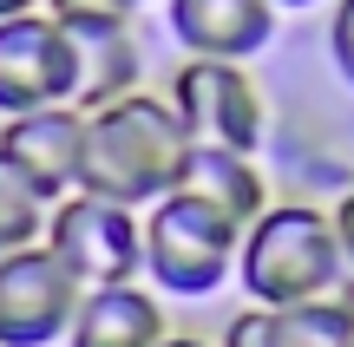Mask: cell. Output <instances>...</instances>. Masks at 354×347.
I'll return each mask as SVG.
<instances>
[{
    "mask_svg": "<svg viewBox=\"0 0 354 347\" xmlns=\"http://www.w3.org/2000/svg\"><path fill=\"white\" fill-rule=\"evenodd\" d=\"M190 164V131L171 112L165 92H125V99L86 112V164H79V190L99 204L151 210L184 184Z\"/></svg>",
    "mask_w": 354,
    "mask_h": 347,
    "instance_id": "1",
    "label": "cell"
},
{
    "mask_svg": "<svg viewBox=\"0 0 354 347\" xmlns=\"http://www.w3.org/2000/svg\"><path fill=\"white\" fill-rule=\"evenodd\" d=\"M236 282L256 308H302V301L342 295L354 275H348L328 204H295V197L289 204H269L243 230Z\"/></svg>",
    "mask_w": 354,
    "mask_h": 347,
    "instance_id": "2",
    "label": "cell"
},
{
    "mask_svg": "<svg viewBox=\"0 0 354 347\" xmlns=\"http://www.w3.org/2000/svg\"><path fill=\"white\" fill-rule=\"evenodd\" d=\"M243 223L190 190H171L165 204L145 210V275L171 301H210L236 275Z\"/></svg>",
    "mask_w": 354,
    "mask_h": 347,
    "instance_id": "3",
    "label": "cell"
},
{
    "mask_svg": "<svg viewBox=\"0 0 354 347\" xmlns=\"http://www.w3.org/2000/svg\"><path fill=\"white\" fill-rule=\"evenodd\" d=\"M165 99H171V112L184 118L190 144L256 157V151H263V138H269L263 86H256L250 66H236V59H184L171 72Z\"/></svg>",
    "mask_w": 354,
    "mask_h": 347,
    "instance_id": "4",
    "label": "cell"
},
{
    "mask_svg": "<svg viewBox=\"0 0 354 347\" xmlns=\"http://www.w3.org/2000/svg\"><path fill=\"white\" fill-rule=\"evenodd\" d=\"M46 249L79 275V288H118L145 275V217L125 204H99V197L73 190L53 204Z\"/></svg>",
    "mask_w": 354,
    "mask_h": 347,
    "instance_id": "5",
    "label": "cell"
},
{
    "mask_svg": "<svg viewBox=\"0 0 354 347\" xmlns=\"http://www.w3.org/2000/svg\"><path fill=\"white\" fill-rule=\"evenodd\" d=\"M79 92V52L46 7L0 20V118L53 112Z\"/></svg>",
    "mask_w": 354,
    "mask_h": 347,
    "instance_id": "6",
    "label": "cell"
},
{
    "mask_svg": "<svg viewBox=\"0 0 354 347\" xmlns=\"http://www.w3.org/2000/svg\"><path fill=\"white\" fill-rule=\"evenodd\" d=\"M79 301H86L79 275L46 243L20 249V256H0V347H53V341H66Z\"/></svg>",
    "mask_w": 354,
    "mask_h": 347,
    "instance_id": "7",
    "label": "cell"
},
{
    "mask_svg": "<svg viewBox=\"0 0 354 347\" xmlns=\"http://www.w3.org/2000/svg\"><path fill=\"white\" fill-rule=\"evenodd\" d=\"M46 13L66 26V39L79 52V92H73L79 112H99V105L138 92L145 52H138V33H131V13L105 7V0H46Z\"/></svg>",
    "mask_w": 354,
    "mask_h": 347,
    "instance_id": "8",
    "label": "cell"
},
{
    "mask_svg": "<svg viewBox=\"0 0 354 347\" xmlns=\"http://www.w3.org/2000/svg\"><path fill=\"white\" fill-rule=\"evenodd\" d=\"M0 157L39 184V197L66 204L79 190V164H86V112L79 105H53V112L0 118Z\"/></svg>",
    "mask_w": 354,
    "mask_h": 347,
    "instance_id": "9",
    "label": "cell"
},
{
    "mask_svg": "<svg viewBox=\"0 0 354 347\" xmlns=\"http://www.w3.org/2000/svg\"><path fill=\"white\" fill-rule=\"evenodd\" d=\"M282 13L269 0H165V26L184 46V59H236L250 66L256 52L276 46Z\"/></svg>",
    "mask_w": 354,
    "mask_h": 347,
    "instance_id": "10",
    "label": "cell"
},
{
    "mask_svg": "<svg viewBox=\"0 0 354 347\" xmlns=\"http://www.w3.org/2000/svg\"><path fill=\"white\" fill-rule=\"evenodd\" d=\"M223 347H354V282L302 308H243L230 315Z\"/></svg>",
    "mask_w": 354,
    "mask_h": 347,
    "instance_id": "11",
    "label": "cell"
},
{
    "mask_svg": "<svg viewBox=\"0 0 354 347\" xmlns=\"http://www.w3.org/2000/svg\"><path fill=\"white\" fill-rule=\"evenodd\" d=\"M165 301L158 288L118 282V288H86L73 328H66V347H165Z\"/></svg>",
    "mask_w": 354,
    "mask_h": 347,
    "instance_id": "12",
    "label": "cell"
},
{
    "mask_svg": "<svg viewBox=\"0 0 354 347\" xmlns=\"http://www.w3.org/2000/svg\"><path fill=\"white\" fill-rule=\"evenodd\" d=\"M177 190L216 204L223 217H236L243 230L276 204L269 184H263V170H256V157H243V151H210V144H190V164H184V184H177Z\"/></svg>",
    "mask_w": 354,
    "mask_h": 347,
    "instance_id": "13",
    "label": "cell"
},
{
    "mask_svg": "<svg viewBox=\"0 0 354 347\" xmlns=\"http://www.w3.org/2000/svg\"><path fill=\"white\" fill-rule=\"evenodd\" d=\"M46 223H53V197H39V184L0 157V256L46 243Z\"/></svg>",
    "mask_w": 354,
    "mask_h": 347,
    "instance_id": "14",
    "label": "cell"
},
{
    "mask_svg": "<svg viewBox=\"0 0 354 347\" xmlns=\"http://www.w3.org/2000/svg\"><path fill=\"white\" fill-rule=\"evenodd\" d=\"M328 59L342 72V86L354 92V0H335L328 7Z\"/></svg>",
    "mask_w": 354,
    "mask_h": 347,
    "instance_id": "15",
    "label": "cell"
},
{
    "mask_svg": "<svg viewBox=\"0 0 354 347\" xmlns=\"http://www.w3.org/2000/svg\"><path fill=\"white\" fill-rule=\"evenodd\" d=\"M328 217H335V236H342V256H348V275H354V184L328 204Z\"/></svg>",
    "mask_w": 354,
    "mask_h": 347,
    "instance_id": "16",
    "label": "cell"
},
{
    "mask_svg": "<svg viewBox=\"0 0 354 347\" xmlns=\"http://www.w3.org/2000/svg\"><path fill=\"white\" fill-rule=\"evenodd\" d=\"M33 7H46V0H0V20H13V13H33Z\"/></svg>",
    "mask_w": 354,
    "mask_h": 347,
    "instance_id": "17",
    "label": "cell"
},
{
    "mask_svg": "<svg viewBox=\"0 0 354 347\" xmlns=\"http://www.w3.org/2000/svg\"><path fill=\"white\" fill-rule=\"evenodd\" d=\"M165 347H210V341H197V335H171Z\"/></svg>",
    "mask_w": 354,
    "mask_h": 347,
    "instance_id": "18",
    "label": "cell"
},
{
    "mask_svg": "<svg viewBox=\"0 0 354 347\" xmlns=\"http://www.w3.org/2000/svg\"><path fill=\"white\" fill-rule=\"evenodd\" d=\"M276 13H289V7H322V0H269Z\"/></svg>",
    "mask_w": 354,
    "mask_h": 347,
    "instance_id": "19",
    "label": "cell"
},
{
    "mask_svg": "<svg viewBox=\"0 0 354 347\" xmlns=\"http://www.w3.org/2000/svg\"><path fill=\"white\" fill-rule=\"evenodd\" d=\"M105 7H118V13H138V7H151V0H105Z\"/></svg>",
    "mask_w": 354,
    "mask_h": 347,
    "instance_id": "20",
    "label": "cell"
}]
</instances>
